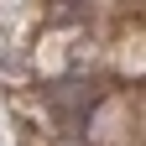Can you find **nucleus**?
Listing matches in <instances>:
<instances>
[{"mask_svg": "<svg viewBox=\"0 0 146 146\" xmlns=\"http://www.w3.org/2000/svg\"><path fill=\"white\" fill-rule=\"evenodd\" d=\"M94 89H89V84H58V89H52V110H58V115L63 120H78L84 115V110H94Z\"/></svg>", "mask_w": 146, "mask_h": 146, "instance_id": "1", "label": "nucleus"}]
</instances>
